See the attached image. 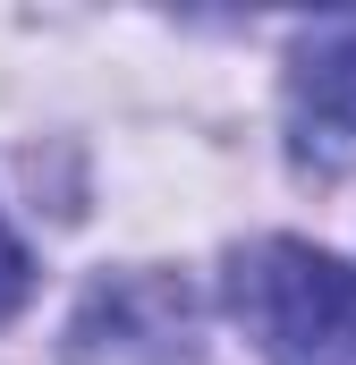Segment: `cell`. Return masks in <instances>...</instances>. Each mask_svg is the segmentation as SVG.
Returning <instances> with one entry per match:
<instances>
[{
  "label": "cell",
  "instance_id": "1",
  "mask_svg": "<svg viewBox=\"0 0 356 365\" xmlns=\"http://www.w3.org/2000/svg\"><path fill=\"white\" fill-rule=\"evenodd\" d=\"M238 323L271 365H356V272L305 238H263L229 272Z\"/></svg>",
  "mask_w": 356,
  "mask_h": 365
},
{
  "label": "cell",
  "instance_id": "2",
  "mask_svg": "<svg viewBox=\"0 0 356 365\" xmlns=\"http://www.w3.org/2000/svg\"><path fill=\"white\" fill-rule=\"evenodd\" d=\"M288 153L314 179L356 170V9L314 17L288 60Z\"/></svg>",
  "mask_w": 356,
  "mask_h": 365
},
{
  "label": "cell",
  "instance_id": "4",
  "mask_svg": "<svg viewBox=\"0 0 356 365\" xmlns=\"http://www.w3.org/2000/svg\"><path fill=\"white\" fill-rule=\"evenodd\" d=\"M26 289H34V264H26V247L9 238V221H0V323L26 306Z\"/></svg>",
  "mask_w": 356,
  "mask_h": 365
},
{
  "label": "cell",
  "instance_id": "3",
  "mask_svg": "<svg viewBox=\"0 0 356 365\" xmlns=\"http://www.w3.org/2000/svg\"><path fill=\"white\" fill-rule=\"evenodd\" d=\"M187 331H195V306L178 280H102L77 314V365H170L187 357Z\"/></svg>",
  "mask_w": 356,
  "mask_h": 365
}]
</instances>
